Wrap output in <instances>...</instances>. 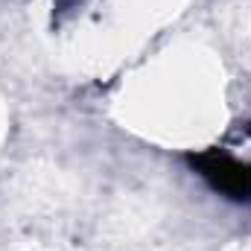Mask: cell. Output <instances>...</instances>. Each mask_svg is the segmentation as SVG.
I'll return each instance as SVG.
<instances>
[{"label": "cell", "instance_id": "6da1fadb", "mask_svg": "<svg viewBox=\"0 0 251 251\" xmlns=\"http://www.w3.org/2000/svg\"><path fill=\"white\" fill-rule=\"evenodd\" d=\"M193 164L201 170V176L213 184L216 190L228 193L231 199L243 201L251 199V167L246 164H237L234 158L222 155V152H204L199 158H193Z\"/></svg>", "mask_w": 251, "mask_h": 251}]
</instances>
